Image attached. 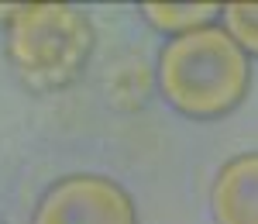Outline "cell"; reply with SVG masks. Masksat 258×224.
<instances>
[{"label":"cell","instance_id":"6da1fadb","mask_svg":"<svg viewBox=\"0 0 258 224\" xmlns=\"http://www.w3.org/2000/svg\"><path fill=\"white\" fill-rule=\"evenodd\" d=\"M165 103L189 121H220L251 90V55L224 24L169 38L155 62Z\"/></svg>","mask_w":258,"mask_h":224},{"label":"cell","instance_id":"7a4b0ae2","mask_svg":"<svg viewBox=\"0 0 258 224\" xmlns=\"http://www.w3.org/2000/svg\"><path fill=\"white\" fill-rule=\"evenodd\" d=\"M93 24L73 4H21L4 28L7 62L31 93H59L93 59Z\"/></svg>","mask_w":258,"mask_h":224},{"label":"cell","instance_id":"3957f363","mask_svg":"<svg viewBox=\"0 0 258 224\" xmlns=\"http://www.w3.org/2000/svg\"><path fill=\"white\" fill-rule=\"evenodd\" d=\"M31 224H138V207L110 176L69 173L38 197Z\"/></svg>","mask_w":258,"mask_h":224},{"label":"cell","instance_id":"277c9868","mask_svg":"<svg viewBox=\"0 0 258 224\" xmlns=\"http://www.w3.org/2000/svg\"><path fill=\"white\" fill-rule=\"evenodd\" d=\"M210 217L214 224H258V152H241L217 169Z\"/></svg>","mask_w":258,"mask_h":224},{"label":"cell","instance_id":"5b68a950","mask_svg":"<svg viewBox=\"0 0 258 224\" xmlns=\"http://www.w3.org/2000/svg\"><path fill=\"white\" fill-rule=\"evenodd\" d=\"M152 83L159 86L155 69L148 66V59L138 55V52H124L120 59H114L107 66L103 93H107V103L117 107V110H138L152 93Z\"/></svg>","mask_w":258,"mask_h":224},{"label":"cell","instance_id":"8992f818","mask_svg":"<svg viewBox=\"0 0 258 224\" xmlns=\"http://www.w3.org/2000/svg\"><path fill=\"white\" fill-rule=\"evenodd\" d=\"M141 14L155 31L179 38L200 28H210L217 18H224V7L220 4H141Z\"/></svg>","mask_w":258,"mask_h":224},{"label":"cell","instance_id":"52a82bcc","mask_svg":"<svg viewBox=\"0 0 258 224\" xmlns=\"http://www.w3.org/2000/svg\"><path fill=\"white\" fill-rule=\"evenodd\" d=\"M224 28L234 35V41L251 59H258V4H227Z\"/></svg>","mask_w":258,"mask_h":224},{"label":"cell","instance_id":"ba28073f","mask_svg":"<svg viewBox=\"0 0 258 224\" xmlns=\"http://www.w3.org/2000/svg\"><path fill=\"white\" fill-rule=\"evenodd\" d=\"M18 7H21V4H0V24H4V28H7V24L14 21V14H18Z\"/></svg>","mask_w":258,"mask_h":224}]
</instances>
